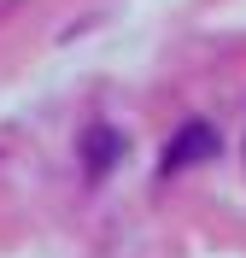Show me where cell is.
<instances>
[{"mask_svg": "<svg viewBox=\"0 0 246 258\" xmlns=\"http://www.w3.org/2000/svg\"><path fill=\"white\" fill-rule=\"evenodd\" d=\"M199 159H217V129L211 123H182V135H170V147H164V176L170 170H188V164H199Z\"/></svg>", "mask_w": 246, "mask_h": 258, "instance_id": "6da1fadb", "label": "cell"}, {"mask_svg": "<svg viewBox=\"0 0 246 258\" xmlns=\"http://www.w3.org/2000/svg\"><path fill=\"white\" fill-rule=\"evenodd\" d=\"M117 153H123V135H112V129H94V135H88V176H100V170H106Z\"/></svg>", "mask_w": 246, "mask_h": 258, "instance_id": "7a4b0ae2", "label": "cell"}]
</instances>
